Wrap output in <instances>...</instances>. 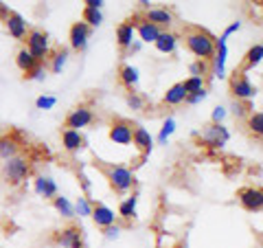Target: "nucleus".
Masks as SVG:
<instances>
[{
	"mask_svg": "<svg viewBox=\"0 0 263 248\" xmlns=\"http://www.w3.org/2000/svg\"><path fill=\"white\" fill-rule=\"evenodd\" d=\"M55 103H57V97H53V95H40L35 99V108L37 110H53Z\"/></svg>",
	"mask_w": 263,
	"mask_h": 248,
	"instance_id": "c9c22d12",
	"label": "nucleus"
},
{
	"mask_svg": "<svg viewBox=\"0 0 263 248\" xmlns=\"http://www.w3.org/2000/svg\"><path fill=\"white\" fill-rule=\"evenodd\" d=\"M3 176H5L7 183L13 185V187L22 185L24 180L31 176V163H29V158H27V156H15V158H11V161H5L3 163Z\"/></svg>",
	"mask_w": 263,
	"mask_h": 248,
	"instance_id": "7ed1b4c3",
	"label": "nucleus"
},
{
	"mask_svg": "<svg viewBox=\"0 0 263 248\" xmlns=\"http://www.w3.org/2000/svg\"><path fill=\"white\" fill-rule=\"evenodd\" d=\"M141 46H143V42H141V40H136V42L132 44L129 51H132V53H138V51H141Z\"/></svg>",
	"mask_w": 263,
	"mask_h": 248,
	"instance_id": "de8ad7c7",
	"label": "nucleus"
},
{
	"mask_svg": "<svg viewBox=\"0 0 263 248\" xmlns=\"http://www.w3.org/2000/svg\"><path fill=\"white\" fill-rule=\"evenodd\" d=\"M132 145H134L143 156H149L152 150H154V136L149 134V130H145L143 126H134V138H132Z\"/></svg>",
	"mask_w": 263,
	"mask_h": 248,
	"instance_id": "f3484780",
	"label": "nucleus"
},
{
	"mask_svg": "<svg viewBox=\"0 0 263 248\" xmlns=\"http://www.w3.org/2000/svg\"><path fill=\"white\" fill-rule=\"evenodd\" d=\"M261 62H263V44L250 46V51L246 53V64H243V68H246V70L254 68V66H259Z\"/></svg>",
	"mask_w": 263,
	"mask_h": 248,
	"instance_id": "cd10ccee",
	"label": "nucleus"
},
{
	"mask_svg": "<svg viewBox=\"0 0 263 248\" xmlns=\"http://www.w3.org/2000/svg\"><path fill=\"white\" fill-rule=\"evenodd\" d=\"M119 79H121V84L125 86V88H136L138 86V79H141V75H138V68L136 66H132V64H123L121 66V70H119Z\"/></svg>",
	"mask_w": 263,
	"mask_h": 248,
	"instance_id": "b1692460",
	"label": "nucleus"
},
{
	"mask_svg": "<svg viewBox=\"0 0 263 248\" xmlns=\"http://www.w3.org/2000/svg\"><path fill=\"white\" fill-rule=\"evenodd\" d=\"M119 235H121V226H119V224L103 228V237H105V239H117Z\"/></svg>",
	"mask_w": 263,
	"mask_h": 248,
	"instance_id": "a19ab883",
	"label": "nucleus"
},
{
	"mask_svg": "<svg viewBox=\"0 0 263 248\" xmlns=\"http://www.w3.org/2000/svg\"><path fill=\"white\" fill-rule=\"evenodd\" d=\"M11 11H9V5H7V3H3V0H0V18H7V15H9Z\"/></svg>",
	"mask_w": 263,
	"mask_h": 248,
	"instance_id": "49530a36",
	"label": "nucleus"
},
{
	"mask_svg": "<svg viewBox=\"0 0 263 248\" xmlns=\"http://www.w3.org/2000/svg\"><path fill=\"white\" fill-rule=\"evenodd\" d=\"M239 202L246 211H263V191L257 187H246L239 191Z\"/></svg>",
	"mask_w": 263,
	"mask_h": 248,
	"instance_id": "4468645a",
	"label": "nucleus"
},
{
	"mask_svg": "<svg viewBox=\"0 0 263 248\" xmlns=\"http://www.w3.org/2000/svg\"><path fill=\"white\" fill-rule=\"evenodd\" d=\"M108 138L117 145H129L134 138V126L125 119H114L108 128Z\"/></svg>",
	"mask_w": 263,
	"mask_h": 248,
	"instance_id": "423d86ee",
	"label": "nucleus"
},
{
	"mask_svg": "<svg viewBox=\"0 0 263 248\" xmlns=\"http://www.w3.org/2000/svg\"><path fill=\"white\" fill-rule=\"evenodd\" d=\"M103 0H86V7H90V9H103Z\"/></svg>",
	"mask_w": 263,
	"mask_h": 248,
	"instance_id": "a18cd8bd",
	"label": "nucleus"
},
{
	"mask_svg": "<svg viewBox=\"0 0 263 248\" xmlns=\"http://www.w3.org/2000/svg\"><path fill=\"white\" fill-rule=\"evenodd\" d=\"M213 123H221V121H224L226 119V108H221V105H217V108L215 110H213Z\"/></svg>",
	"mask_w": 263,
	"mask_h": 248,
	"instance_id": "37998d69",
	"label": "nucleus"
},
{
	"mask_svg": "<svg viewBox=\"0 0 263 248\" xmlns=\"http://www.w3.org/2000/svg\"><path fill=\"white\" fill-rule=\"evenodd\" d=\"M200 136L209 147H224L230 140V132L226 126H221V123H211L209 128H204Z\"/></svg>",
	"mask_w": 263,
	"mask_h": 248,
	"instance_id": "1a4fd4ad",
	"label": "nucleus"
},
{
	"mask_svg": "<svg viewBox=\"0 0 263 248\" xmlns=\"http://www.w3.org/2000/svg\"><path fill=\"white\" fill-rule=\"evenodd\" d=\"M92 209H95V202H90L86 196H79L77 202H75V213L79 218H92Z\"/></svg>",
	"mask_w": 263,
	"mask_h": 248,
	"instance_id": "c756f323",
	"label": "nucleus"
},
{
	"mask_svg": "<svg viewBox=\"0 0 263 248\" xmlns=\"http://www.w3.org/2000/svg\"><path fill=\"white\" fill-rule=\"evenodd\" d=\"M27 48L37 62L51 60V40H48L46 31L42 29H31V33L27 36Z\"/></svg>",
	"mask_w": 263,
	"mask_h": 248,
	"instance_id": "20e7f679",
	"label": "nucleus"
},
{
	"mask_svg": "<svg viewBox=\"0 0 263 248\" xmlns=\"http://www.w3.org/2000/svg\"><path fill=\"white\" fill-rule=\"evenodd\" d=\"M134 42H136V27L129 20L121 22L117 27V44H119V48L127 51V48H132V44H134Z\"/></svg>",
	"mask_w": 263,
	"mask_h": 248,
	"instance_id": "6ab92c4d",
	"label": "nucleus"
},
{
	"mask_svg": "<svg viewBox=\"0 0 263 248\" xmlns=\"http://www.w3.org/2000/svg\"><path fill=\"white\" fill-rule=\"evenodd\" d=\"M127 105H129V108L132 110H143L145 108V99L141 97V95H138V93H127Z\"/></svg>",
	"mask_w": 263,
	"mask_h": 248,
	"instance_id": "e433bc0d",
	"label": "nucleus"
},
{
	"mask_svg": "<svg viewBox=\"0 0 263 248\" xmlns=\"http://www.w3.org/2000/svg\"><path fill=\"white\" fill-rule=\"evenodd\" d=\"M211 62H204V60H195L191 66H189V70H191V77H204L209 73V66Z\"/></svg>",
	"mask_w": 263,
	"mask_h": 248,
	"instance_id": "f704fd0d",
	"label": "nucleus"
},
{
	"mask_svg": "<svg viewBox=\"0 0 263 248\" xmlns=\"http://www.w3.org/2000/svg\"><path fill=\"white\" fill-rule=\"evenodd\" d=\"M33 189H35V193L40 198H44V200H55L57 196V183L51 178V176H44V173H40V176L33 180Z\"/></svg>",
	"mask_w": 263,
	"mask_h": 248,
	"instance_id": "dca6fc26",
	"label": "nucleus"
},
{
	"mask_svg": "<svg viewBox=\"0 0 263 248\" xmlns=\"http://www.w3.org/2000/svg\"><path fill=\"white\" fill-rule=\"evenodd\" d=\"M132 24L136 27V36H138V40H141L143 44H156V40H158L160 33H162L160 27H156V24H152L149 20H145V15H143V18H141V15H136Z\"/></svg>",
	"mask_w": 263,
	"mask_h": 248,
	"instance_id": "9d476101",
	"label": "nucleus"
},
{
	"mask_svg": "<svg viewBox=\"0 0 263 248\" xmlns=\"http://www.w3.org/2000/svg\"><path fill=\"white\" fill-rule=\"evenodd\" d=\"M226 60H228V44H226V38L221 36L217 40V53L211 60V75L213 77H217V79L226 77Z\"/></svg>",
	"mask_w": 263,
	"mask_h": 248,
	"instance_id": "f8f14e48",
	"label": "nucleus"
},
{
	"mask_svg": "<svg viewBox=\"0 0 263 248\" xmlns=\"http://www.w3.org/2000/svg\"><path fill=\"white\" fill-rule=\"evenodd\" d=\"M68 57H70L68 48H60V51H55V53L51 55V70H53V73H62L64 66H66V62H68Z\"/></svg>",
	"mask_w": 263,
	"mask_h": 248,
	"instance_id": "c85d7f7f",
	"label": "nucleus"
},
{
	"mask_svg": "<svg viewBox=\"0 0 263 248\" xmlns=\"http://www.w3.org/2000/svg\"><path fill=\"white\" fill-rule=\"evenodd\" d=\"M206 88H204V90H200V93H195V95H189L186 97V103L189 105H195V103H200V101H204V99H206Z\"/></svg>",
	"mask_w": 263,
	"mask_h": 248,
	"instance_id": "ea45409f",
	"label": "nucleus"
},
{
	"mask_svg": "<svg viewBox=\"0 0 263 248\" xmlns=\"http://www.w3.org/2000/svg\"><path fill=\"white\" fill-rule=\"evenodd\" d=\"M90 36H92V27L86 24L84 20L81 22H75L70 27V33H68V42H70V48L72 51H86L88 48V42H90Z\"/></svg>",
	"mask_w": 263,
	"mask_h": 248,
	"instance_id": "6e6552de",
	"label": "nucleus"
},
{
	"mask_svg": "<svg viewBox=\"0 0 263 248\" xmlns=\"http://www.w3.org/2000/svg\"><path fill=\"white\" fill-rule=\"evenodd\" d=\"M55 244L62 248H84V233L79 226H66L55 233Z\"/></svg>",
	"mask_w": 263,
	"mask_h": 248,
	"instance_id": "9b49d317",
	"label": "nucleus"
},
{
	"mask_svg": "<svg viewBox=\"0 0 263 248\" xmlns=\"http://www.w3.org/2000/svg\"><path fill=\"white\" fill-rule=\"evenodd\" d=\"M77 180H79V187H81V191H84V196L88 198V196H90V191H92V183H90V178L86 176L84 171H79Z\"/></svg>",
	"mask_w": 263,
	"mask_h": 248,
	"instance_id": "58836bf2",
	"label": "nucleus"
},
{
	"mask_svg": "<svg viewBox=\"0 0 263 248\" xmlns=\"http://www.w3.org/2000/svg\"><path fill=\"white\" fill-rule=\"evenodd\" d=\"M84 134L81 132H77V130H68V128H64L62 130V147L68 154H75V152H79L81 147H84Z\"/></svg>",
	"mask_w": 263,
	"mask_h": 248,
	"instance_id": "aec40b11",
	"label": "nucleus"
},
{
	"mask_svg": "<svg viewBox=\"0 0 263 248\" xmlns=\"http://www.w3.org/2000/svg\"><path fill=\"white\" fill-rule=\"evenodd\" d=\"M20 143L13 136H0V158L3 161H11L15 156H20Z\"/></svg>",
	"mask_w": 263,
	"mask_h": 248,
	"instance_id": "5701e85b",
	"label": "nucleus"
},
{
	"mask_svg": "<svg viewBox=\"0 0 263 248\" xmlns=\"http://www.w3.org/2000/svg\"><path fill=\"white\" fill-rule=\"evenodd\" d=\"M92 121H95V112L90 110L88 105H77V108H72L68 114H66L64 126L68 128V130H77V132H81L84 128H88Z\"/></svg>",
	"mask_w": 263,
	"mask_h": 248,
	"instance_id": "0eeeda50",
	"label": "nucleus"
},
{
	"mask_svg": "<svg viewBox=\"0 0 263 248\" xmlns=\"http://www.w3.org/2000/svg\"><path fill=\"white\" fill-rule=\"evenodd\" d=\"M84 22L90 24V27H99L103 22V13L101 9H90V7H84Z\"/></svg>",
	"mask_w": 263,
	"mask_h": 248,
	"instance_id": "473e14b6",
	"label": "nucleus"
},
{
	"mask_svg": "<svg viewBox=\"0 0 263 248\" xmlns=\"http://www.w3.org/2000/svg\"><path fill=\"white\" fill-rule=\"evenodd\" d=\"M117 218H119V213H114V209H110L108 204H103V202H95V209H92V222H95V226L99 228H108V226H114L117 224Z\"/></svg>",
	"mask_w": 263,
	"mask_h": 248,
	"instance_id": "ddd939ff",
	"label": "nucleus"
},
{
	"mask_svg": "<svg viewBox=\"0 0 263 248\" xmlns=\"http://www.w3.org/2000/svg\"><path fill=\"white\" fill-rule=\"evenodd\" d=\"M182 86L186 90V95H195L204 90V77H189L186 81H182Z\"/></svg>",
	"mask_w": 263,
	"mask_h": 248,
	"instance_id": "72a5a7b5",
	"label": "nucleus"
},
{
	"mask_svg": "<svg viewBox=\"0 0 263 248\" xmlns=\"http://www.w3.org/2000/svg\"><path fill=\"white\" fill-rule=\"evenodd\" d=\"M184 44L197 60L211 62L217 53V40L204 29H189L184 33Z\"/></svg>",
	"mask_w": 263,
	"mask_h": 248,
	"instance_id": "f257e3e1",
	"label": "nucleus"
},
{
	"mask_svg": "<svg viewBox=\"0 0 263 248\" xmlns=\"http://www.w3.org/2000/svg\"><path fill=\"white\" fill-rule=\"evenodd\" d=\"M44 77H46V68H44V64H37L31 73H27V79H33V81H44Z\"/></svg>",
	"mask_w": 263,
	"mask_h": 248,
	"instance_id": "4c0bfd02",
	"label": "nucleus"
},
{
	"mask_svg": "<svg viewBox=\"0 0 263 248\" xmlns=\"http://www.w3.org/2000/svg\"><path fill=\"white\" fill-rule=\"evenodd\" d=\"M176 132V119L174 117H167L162 121V128H160V134H158V143L160 145H167L169 136Z\"/></svg>",
	"mask_w": 263,
	"mask_h": 248,
	"instance_id": "7c9ffc66",
	"label": "nucleus"
},
{
	"mask_svg": "<svg viewBox=\"0 0 263 248\" xmlns=\"http://www.w3.org/2000/svg\"><path fill=\"white\" fill-rule=\"evenodd\" d=\"M15 64H18V68H20L22 73H31L37 64H42V62H37L29 48H20L18 55H15Z\"/></svg>",
	"mask_w": 263,
	"mask_h": 248,
	"instance_id": "393cba45",
	"label": "nucleus"
},
{
	"mask_svg": "<svg viewBox=\"0 0 263 248\" xmlns=\"http://www.w3.org/2000/svg\"><path fill=\"white\" fill-rule=\"evenodd\" d=\"M230 93L235 95L237 101H248V99L257 95V88L250 84V79L243 70H239V73L235 70V75L230 77Z\"/></svg>",
	"mask_w": 263,
	"mask_h": 248,
	"instance_id": "39448f33",
	"label": "nucleus"
},
{
	"mask_svg": "<svg viewBox=\"0 0 263 248\" xmlns=\"http://www.w3.org/2000/svg\"><path fill=\"white\" fill-rule=\"evenodd\" d=\"M103 171H105V178H108L110 187L117 193H127L136 185L134 169L125 167V165H108V167H103Z\"/></svg>",
	"mask_w": 263,
	"mask_h": 248,
	"instance_id": "f03ea898",
	"label": "nucleus"
},
{
	"mask_svg": "<svg viewBox=\"0 0 263 248\" xmlns=\"http://www.w3.org/2000/svg\"><path fill=\"white\" fill-rule=\"evenodd\" d=\"M5 27H7V31H9V36H11L13 40H24V38H27L29 33H31L27 20H24L20 13H15V11H11V13L5 18Z\"/></svg>",
	"mask_w": 263,
	"mask_h": 248,
	"instance_id": "2eb2a0df",
	"label": "nucleus"
},
{
	"mask_svg": "<svg viewBox=\"0 0 263 248\" xmlns=\"http://www.w3.org/2000/svg\"><path fill=\"white\" fill-rule=\"evenodd\" d=\"M239 29H241V22H233V24H230V27H226V29H224V38L228 40V38L233 36L235 31H239Z\"/></svg>",
	"mask_w": 263,
	"mask_h": 248,
	"instance_id": "c03bdc74",
	"label": "nucleus"
},
{
	"mask_svg": "<svg viewBox=\"0 0 263 248\" xmlns=\"http://www.w3.org/2000/svg\"><path fill=\"white\" fill-rule=\"evenodd\" d=\"M145 20H149L152 24H156L160 29H169L174 24V13L167 7H152L149 11H145Z\"/></svg>",
	"mask_w": 263,
	"mask_h": 248,
	"instance_id": "a211bd4d",
	"label": "nucleus"
},
{
	"mask_svg": "<svg viewBox=\"0 0 263 248\" xmlns=\"http://www.w3.org/2000/svg\"><path fill=\"white\" fill-rule=\"evenodd\" d=\"M162 55H171V53H176V48H178V36L176 33H171V31H162L160 33V38L156 40V44H154Z\"/></svg>",
	"mask_w": 263,
	"mask_h": 248,
	"instance_id": "4be33fe9",
	"label": "nucleus"
},
{
	"mask_svg": "<svg viewBox=\"0 0 263 248\" xmlns=\"http://www.w3.org/2000/svg\"><path fill=\"white\" fill-rule=\"evenodd\" d=\"M186 90H184V86L182 84H174L171 86L167 93H164V97H162V105H180V103H186Z\"/></svg>",
	"mask_w": 263,
	"mask_h": 248,
	"instance_id": "412c9836",
	"label": "nucleus"
},
{
	"mask_svg": "<svg viewBox=\"0 0 263 248\" xmlns=\"http://www.w3.org/2000/svg\"><path fill=\"white\" fill-rule=\"evenodd\" d=\"M233 114H235V117H250L248 108H246L243 103H239V101H235V103H233Z\"/></svg>",
	"mask_w": 263,
	"mask_h": 248,
	"instance_id": "79ce46f5",
	"label": "nucleus"
},
{
	"mask_svg": "<svg viewBox=\"0 0 263 248\" xmlns=\"http://www.w3.org/2000/svg\"><path fill=\"white\" fill-rule=\"evenodd\" d=\"M53 209L60 213L62 218H66V220H70V218L77 216V213H75V204H72L66 196H57L55 198V200H53Z\"/></svg>",
	"mask_w": 263,
	"mask_h": 248,
	"instance_id": "bb28decb",
	"label": "nucleus"
},
{
	"mask_svg": "<svg viewBox=\"0 0 263 248\" xmlns=\"http://www.w3.org/2000/svg\"><path fill=\"white\" fill-rule=\"evenodd\" d=\"M248 130L252 132L254 136L263 138V112H250L248 117Z\"/></svg>",
	"mask_w": 263,
	"mask_h": 248,
	"instance_id": "2f4dec72",
	"label": "nucleus"
},
{
	"mask_svg": "<svg viewBox=\"0 0 263 248\" xmlns=\"http://www.w3.org/2000/svg\"><path fill=\"white\" fill-rule=\"evenodd\" d=\"M136 209H138V193H132L129 198H125V200H121L119 216L123 220H132V218H136Z\"/></svg>",
	"mask_w": 263,
	"mask_h": 248,
	"instance_id": "a878e982",
	"label": "nucleus"
}]
</instances>
